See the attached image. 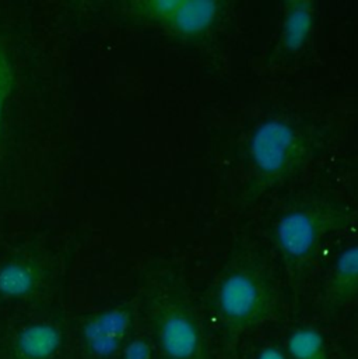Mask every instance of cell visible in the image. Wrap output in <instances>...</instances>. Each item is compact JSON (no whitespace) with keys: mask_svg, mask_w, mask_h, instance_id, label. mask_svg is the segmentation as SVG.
I'll return each mask as SVG.
<instances>
[{"mask_svg":"<svg viewBox=\"0 0 358 359\" xmlns=\"http://www.w3.org/2000/svg\"><path fill=\"white\" fill-rule=\"evenodd\" d=\"M156 339L166 359H206L201 332L180 305H167L156 319Z\"/></svg>","mask_w":358,"mask_h":359,"instance_id":"cell-2","label":"cell"},{"mask_svg":"<svg viewBox=\"0 0 358 359\" xmlns=\"http://www.w3.org/2000/svg\"><path fill=\"white\" fill-rule=\"evenodd\" d=\"M216 13L217 4L214 1H180L170 21L183 34H196L213 22Z\"/></svg>","mask_w":358,"mask_h":359,"instance_id":"cell-9","label":"cell"},{"mask_svg":"<svg viewBox=\"0 0 358 359\" xmlns=\"http://www.w3.org/2000/svg\"><path fill=\"white\" fill-rule=\"evenodd\" d=\"M63 346V333L51 322H34L24 326L14 339L18 359H52Z\"/></svg>","mask_w":358,"mask_h":359,"instance_id":"cell-5","label":"cell"},{"mask_svg":"<svg viewBox=\"0 0 358 359\" xmlns=\"http://www.w3.org/2000/svg\"><path fill=\"white\" fill-rule=\"evenodd\" d=\"M291 359H329L324 336L312 327L296 329L287 340Z\"/></svg>","mask_w":358,"mask_h":359,"instance_id":"cell-10","label":"cell"},{"mask_svg":"<svg viewBox=\"0 0 358 359\" xmlns=\"http://www.w3.org/2000/svg\"><path fill=\"white\" fill-rule=\"evenodd\" d=\"M152 347L145 340H133L124 350V359H152Z\"/></svg>","mask_w":358,"mask_h":359,"instance_id":"cell-13","label":"cell"},{"mask_svg":"<svg viewBox=\"0 0 358 359\" xmlns=\"http://www.w3.org/2000/svg\"><path fill=\"white\" fill-rule=\"evenodd\" d=\"M318 238L317 222L307 211L296 210L281 217L276 228V239L283 255L290 260L305 259Z\"/></svg>","mask_w":358,"mask_h":359,"instance_id":"cell-4","label":"cell"},{"mask_svg":"<svg viewBox=\"0 0 358 359\" xmlns=\"http://www.w3.org/2000/svg\"><path fill=\"white\" fill-rule=\"evenodd\" d=\"M39 283L41 271L34 263L13 260L0 266V298L3 299L28 298Z\"/></svg>","mask_w":358,"mask_h":359,"instance_id":"cell-6","label":"cell"},{"mask_svg":"<svg viewBox=\"0 0 358 359\" xmlns=\"http://www.w3.org/2000/svg\"><path fill=\"white\" fill-rule=\"evenodd\" d=\"M217 309L232 330H246L266 319L269 295L263 284L251 273L232 271L218 285Z\"/></svg>","mask_w":358,"mask_h":359,"instance_id":"cell-1","label":"cell"},{"mask_svg":"<svg viewBox=\"0 0 358 359\" xmlns=\"http://www.w3.org/2000/svg\"><path fill=\"white\" fill-rule=\"evenodd\" d=\"M311 27H312L311 6L307 1L294 3L290 7L284 21V43L287 45V48L293 50L300 49L305 43L311 32Z\"/></svg>","mask_w":358,"mask_h":359,"instance_id":"cell-11","label":"cell"},{"mask_svg":"<svg viewBox=\"0 0 358 359\" xmlns=\"http://www.w3.org/2000/svg\"><path fill=\"white\" fill-rule=\"evenodd\" d=\"M256 359H287L286 354L276 346H267V347H263L258 355Z\"/></svg>","mask_w":358,"mask_h":359,"instance_id":"cell-15","label":"cell"},{"mask_svg":"<svg viewBox=\"0 0 358 359\" xmlns=\"http://www.w3.org/2000/svg\"><path fill=\"white\" fill-rule=\"evenodd\" d=\"M131 327V313L125 309L104 312L88 327V340L95 341V350L101 354L114 353L122 343Z\"/></svg>","mask_w":358,"mask_h":359,"instance_id":"cell-7","label":"cell"},{"mask_svg":"<svg viewBox=\"0 0 358 359\" xmlns=\"http://www.w3.org/2000/svg\"><path fill=\"white\" fill-rule=\"evenodd\" d=\"M296 147L294 129L280 119L263 122L252 135L249 150L259 171L274 175L283 171Z\"/></svg>","mask_w":358,"mask_h":359,"instance_id":"cell-3","label":"cell"},{"mask_svg":"<svg viewBox=\"0 0 358 359\" xmlns=\"http://www.w3.org/2000/svg\"><path fill=\"white\" fill-rule=\"evenodd\" d=\"M180 1H153L152 8L156 14L164 17V18H171L174 13L177 11Z\"/></svg>","mask_w":358,"mask_h":359,"instance_id":"cell-14","label":"cell"},{"mask_svg":"<svg viewBox=\"0 0 358 359\" xmlns=\"http://www.w3.org/2000/svg\"><path fill=\"white\" fill-rule=\"evenodd\" d=\"M358 294V245L345 249L336 259L329 285L331 299L343 304Z\"/></svg>","mask_w":358,"mask_h":359,"instance_id":"cell-8","label":"cell"},{"mask_svg":"<svg viewBox=\"0 0 358 359\" xmlns=\"http://www.w3.org/2000/svg\"><path fill=\"white\" fill-rule=\"evenodd\" d=\"M13 66L4 48L0 45V126L4 115L6 105L13 90Z\"/></svg>","mask_w":358,"mask_h":359,"instance_id":"cell-12","label":"cell"}]
</instances>
